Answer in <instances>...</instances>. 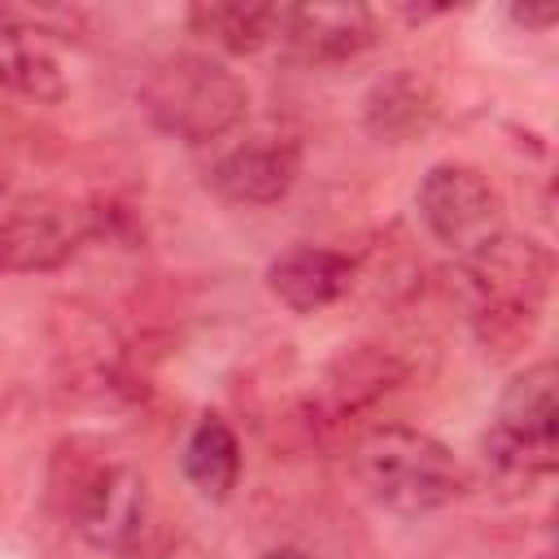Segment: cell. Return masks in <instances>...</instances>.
Masks as SVG:
<instances>
[{
    "mask_svg": "<svg viewBox=\"0 0 559 559\" xmlns=\"http://www.w3.org/2000/svg\"><path fill=\"white\" fill-rule=\"evenodd\" d=\"M301 175V148L288 135H253L210 166V188L231 205H275Z\"/></svg>",
    "mask_w": 559,
    "mask_h": 559,
    "instance_id": "cell-7",
    "label": "cell"
},
{
    "mask_svg": "<svg viewBox=\"0 0 559 559\" xmlns=\"http://www.w3.org/2000/svg\"><path fill=\"white\" fill-rule=\"evenodd\" d=\"M485 459L502 480H537L559 467V367L550 358L507 380L485 432Z\"/></svg>",
    "mask_w": 559,
    "mask_h": 559,
    "instance_id": "cell-4",
    "label": "cell"
},
{
    "mask_svg": "<svg viewBox=\"0 0 559 559\" xmlns=\"http://www.w3.org/2000/svg\"><path fill=\"white\" fill-rule=\"evenodd\" d=\"M280 35L306 61H349L376 44V13L367 4H288Z\"/></svg>",
    "mask_w": 559,
    "mask_h": 559,
    "instance_id": "cell-10",
    "label": "cell"
},
{
    "mask_svg": "<svg viewBox=\"0 0 559 559\" xmlns=\"http://www.w3.org/2000/svg\"><path fill=\"white\" fill-rule=\"evenodd\" d=\"M415 210L428 236L445 245L454 258H467L502 231V197L489 183V175L472 162L428 166V175L415 188Z\"/></svg>",
    "mask_w": 559,
    "mask_h": 559,
    "instance_id": "cell-6",
    "label": "cell"
},
{
    "mask_svg": "<svg viewBox=\"0 0 559 559\" xmlns=\"http://www.w3.org/2000/svg\"><path fill=\"white\" fill-rule=\"evenodd\" d=\"M140 105L157 131H166L183 144H214L240 127V118L249 109V92L214 57L175 52L144 74Z\"/></svg>",
    "mask_w": 559,
    "mask_h": 559,
    "instance_id": "cell-2",
    "label": "cell"
},
{
    "mask_svg": "<svg viewBox=\"0 0 559 559\" xmlns=\"http://www.w3.org/2000/svg\"><path fill=\"white\" fill-rule=\"evenodd\" d=\"M74 533L100 555H127L144 528L148 480L127 459H74L70 489H61Z\"/></svg>",
    "mask_w": 559,
    "mask_h": 559,
    "instance_id": "cell-5",
    "label": "cell"
},
{
    "mask_svg": "<svg viewBox=\"0 0 559 559\" xmlns=\"http://www.w3.org/2000/svg\"><path fill=\"white\" fill-rule=\"evenodd\" d=\"M542 559H550V555H542Z\"/></svg>",
    "mask_w": 559,
    "mask_h": 559,
    "instance_id": "cell-20",
    "label": "cell"
},
{
    "mask_svg": "<svg viewBox=\"0 0 559 559\" xmlns=\"http://www.w3.org/2000/svg\"><path fill=\"white\" fill-rule=\"evenodd\" d=\"M183 476L205 502L231 498V489L240 480V437L223 415L205 411L192 424V432L183 441Z\"/></svg>",
    "mask_w": 559,
    "mask_h": 559,
    "instance_id": "cell-14",
    "label": "cell"
},
{
    "mask_svg": "<svg viewBox=\"0 0 559 559\" xmlns=\"http://www.w3.org/2000/svg\"><path fill=\"white\" fill-rule=\"evenodd\" d=\"M354 258L323 245H297L266 266V288L293 314H314L354 288Z\"/></svg>",
    "mask_w": 559,
    "mask_h": 559,
    "instance_id": "cell-11",
    "label": "cell"
},
{
    "mask_svg": "<svg viewBox=\"0 0 559 559\" xmlns=\"http://www.w3.org/2000/svg\"><path fill=\"white\" fill-rule=\"evenodd\" d=\"M9 201V179H4V170H0V205Z\"/></svg>",
    "mask_w": 559,
    "mask_h": 559,
    "instance_id": "cell-19",
    "label": "cell"
},
{
    "mask_svg": "<svg viewBox=\"0 0 559 559\" xmlns=\"http://www.w3.org/2000/svg\"><path fill=\"white\" fill-rule=\"evenodd\" d=\"M406 380V362L393 354V349H380V345H354L345 349L341 358L328 362L323 371V393L319 397H306L310 415L319 419V428L371 406L376 397H384L389 389H397Z\"/></svg>",
    "mask_w": 559,
    "mask_h": 559,
    "instance_id": "cell-9",
    "label": "cell"
},
{
    "mask_svg": "<svg viewBox=\"0 0 559 559\" xmlns=\"http://www.w3.org/2000/svg\"><path fill=\"white\" fill-rule=\"evenodd\" d=\"M550 271L555 262L546 245L528 236H507V231H498L489 245L454 262V288L472 310L476 336L489 349L507 354L533 336L546 288H550Z\"/></svg>",
    "mask_w": 559,
    "mask_h": 559,
    "instance_id": "cell-1",
    "label": "cell"
},
{
    "mask_svg": "<svg viewBox=\"0 0 559 559\" xmlns=\"http://www.w3.org/2000/svg\"><path fill=\"white\" fill-rule=\"evenodd\" d=\"M0 87L48 105L66 96L61 61L44 44V31H35L17 9H0Z\"/></svg>",
    "mask_w": 559,
    "mask_h": 559,
    "instance_id": "cell-12",
    "label": "cell"
},
{
    "mask_svg": "<svg viewBox=\"0 0 559 559\" xmlns=\"http://www.w3.org/2000/svg\"><path fill=\"white\" fill-rule=\"evenodd\" d=\"M511 22L528 31H550L559 22V4H511Z\"/></svg>",
    "mask_w": 559,
    "mask_h": 559,
    "instance_id": "cell-17",
    "label": "cell"
},
{
    "mask_svg": "<svg viewBox=\"0 0 559 559\" xmlns=\"http://www.w3.org/2000/svg\"><path fill=\"white\" fill-rule=\"evenodd\" d=\"M258 559H306L297 546H271V550H262Z\"/></svg>",
    "mask_w": 559,
    "mask_h": 559,
    "instance_id": "cell-18",
    "label": "cell"
},
{
    "mask_svg": "<svg viewBox=\"0 0 559 559\" xmlns=\"http://www.w3.org/2000/svg\"><path fill=\"white\" fill-rule=\"evenodd\" d=\"M432 118H437V96L415 70H393L376 79L371 92L362 96V127L384 144L424 135Z\"/></svg>",
    "mask_w": 559,
    "mask_h": 559,
    "instance_id": "cell-13",
    "label": "cell"
},
{
    "mask_svg": "<svg viewBox=\"0 0 559 559\" xmlns=\"http://www.w3.org/2000/svg\"><path fill=\"white\" fill-rule=\"evenodd\" d=\"M79 249V227L61 214H17L0 223V275L52 271Z\"/></svg>",
    "mask_w": 559,
    "mask_h": 559,
    "instance_id": "cell-15",
    "label": "cell"
},
{
    "mask_svg": "<svg viewBox=\"0 0 559 559\" xmlns=\"http://www.w3.org/2000/svg\"><path fill=\"white\" fill-rule=\"evenodd\" d=\"M48 328H52L57 367L66 376V389L105 397L122 384V341L96 310H87L79 301L57 306Z\"/></svg>",
    "mask_w": 559,
    "mask_h": 559,
    "instance_id": "cell-8",
    "label": "cell"
},
{
    "mask_svg": "<svg viewBox=\"0 0 559 559\" xmlns=\"http://www.w3.org/2000/svg\"><path fill=\"white\" fill-rule=\"evenodd\" d=\"M358 476L371 498L397 515H428L454 502L467 480L459 459L411 424H380L358 441Z\"/></svg>",
    "mask_w": 559,
    "mask_h": 559,
    "instance_id": "cell-3",
    "label": "cell"
},
{
    "mask_svg": "<svg viewBox=\"0 0 559 559\" xmlns=\"http://www.w3.org/2000/svg\"><path fill=\"white\" fill-rule=\"evenodd\" d=\"M188 26L210 39L223 52H258L280 35V9L275 4H231V0H205L188 9Z\"/></svg>",
    "mask_w": 559,
    "mask_h": 559,
    "instance_id": "cell-16",
    "label": "cell"
}]
</instances>
